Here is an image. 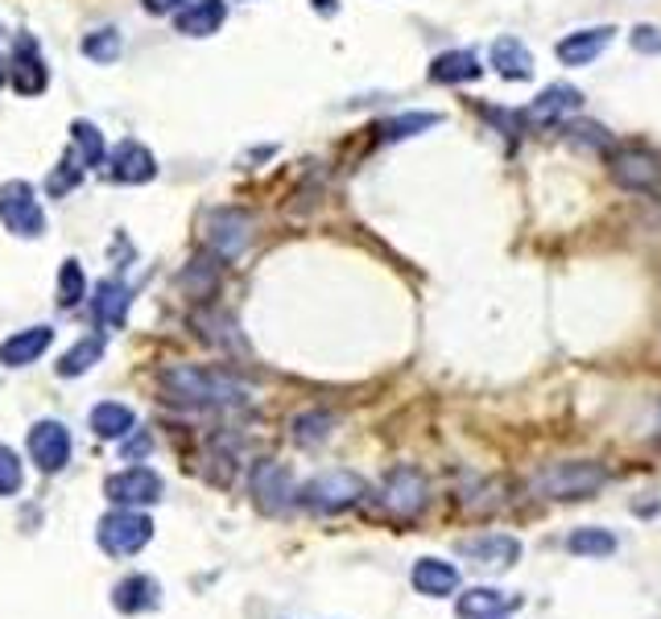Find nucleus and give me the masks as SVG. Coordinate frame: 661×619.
I'll return each instance as SVG.
<instances>
[{"instance_id": "nucleus-1", "label": "nucleus", "mask_w": 661, "mask_h": 619, "mask_svg": "<svg viewBox=\"0 0 661 619\" xmlns=\"http://www.w3.org/2000/svg\"><path fill=\"white\" fill-rule=\"evenodd\" d=\"M161 392L178 405H190V409H237V405L249 401V388L223 376L216 368H195V364H170L161 368L158 376Z\"/></svg>"}, {"instance_id": "nucleus-2", "label": "nucleus", "mask_w": 661, "mask_h": 619, "mask_svg": "<svg viewBox=\"0 0 661 619\" xmlns=\"http://www.w3.org/2000/svg\"><path fill=\"white\" fill-rule=\"evenodd\" d=\"M608 483V466L591 463V459H567V463H546L542 471H534V487L542 500H563V504H575V500H591L596 492H604Z\"/></svg>"}, {"instance_id": "nucleus-3", "label": "nucleus", "mask_w": 661, "mask_h": 619, "mask_svg": "<svg viewBox=\"0 0 661 619\" xmlns=\"http://www.w3.org/2000/svg\"><path fill=\"white\" fill-rule=\"evenodd\" d=\"M364 495H368V483L356 475V471H323L315 480L298 487V504L311 512H344V508H356Z\"/></svg>"}, {"instance_id": "nucleus-4", "label": "nucleus", "mask_w": 661, "mask_h": 619, "mask_svg": "<svg viewBox=\"0 0 661 619\" xmlns=\"http://www.w3.org/2000/svg\"><path fill=\"white\" fill-rule=\"evenodd\" d=\"M380 512L394 516V521H413L422 516L426 504H430V483L418 466H394L385 483H380Z\"/></svg>"}, {"instance_id": "nucleus-5", "label": "nucleus", "mask_w": 661, "mask_h": 619, "mask_svg": "<svg viewBox=\"0 0 661 619\" xmlns=\"http://www.w3.org/2000/svg\"><path fill=\"white\" fill-rule=\"evenodd\" d=\"M95 537H99V549L112 557H133L141 554L145 545L154 542V521L137 508H112L99 528H95Z\"/></svg>"}, {"instance_id": "nucleus-6", "label": "nucleus", "mask_w": 661, "mask_h": 619, "mask_svg": "<svg viewBox=\"0 0 661 619\" xmlns=\"http://www.w3.org/2000/svg\"><path fill=\"white\" fill-rule=\"evenodd\" d=\"M0 223L13 235H25V240H38L46 232V211H42L30 182L13 178V182L0 186Z\"/></svg>"}, {"instance_id": "nucleus-7", "label": "nucleus", "mask_w": 661, "mask_h": 619, "mask_svg": "<svg viewBox=\"0 0 661 619\" xmlns=\"http://www.w3.org/2000/svg\"><path fill=\"white\" fill-rule=\"evenodd\" d=\"M463 562H472L475 570H513L521 562V542L513 533H480V537H463L455 545Z\"/></svg>"}, {"instance_id": "nucleus-8", "label": "nucleus", "mask_w": 661, "mask_h": 619, "mask_svg": "<svg viewBox=\"0 0 661 619\" xmlns=\"http://www.w3.org/2000/svg\"><path fill=\"white\" fill-rule=\"evenodd\" d=\"M104 492H108V500L116 508H145V504H158L166 483H161V475L154 466H128V471L108 475Z\"/></svg>"}, {"instance_id": "nucleus-9", "label": "nucleus", "mask_w": 661, "mask_h": 619, "mask_svg": "<svg viewBox=\"0 0 661 619\" xmlns=\"http://www.w3.org/2000/svg\"><path fill=\"white\" fill-rule=\"evenodd\" d=\"M612 182L632 195H661V157L649 149H620L612 157Z\"/></svg>"}, {"instance_id": "nucleus-10", "label": "nucleus", "mask_w": 661, "mask_h": 619, "mask_svg": "<svg viewBox=\"0 0 661 619\" xmlns=\"http://www.w3.org/2000/svg\"><path fill=\"white\" fill-rule=\"evenodd\" d=\"M252 240V219L237 207H220V211H211L207 216V244L211 252L220 256V261H232L240 256Z\"/></svg>"}, {"instance_id": "nucleus-11", "label": "nucleus", "mask_w": 661, "mask_h": 619, "mask_svg": "<svg viewBox=\"0 0 661 619\" xmlns=\"http://www.w3.org/2000/svg\"><path fill=\"white\" fill-rule=\"evenodd\" d=\"M252 500H256V508L269 512V516H282L290 504H294V475L285 471L282 463H256L252 466Z\"/></svg>"}, {"instance_id": "nucleus-12", "label": "nucleus", "mask_w": 661, "mask_h": 619, "mask_svg": "<svg viewBox=\"0 0 661 619\" xmlns=\"http://www.w3.org/2000/svg\"><path fill=\"white\" fill-rule=\"evenodd\" d=\"M30 459L46 475H54V471H63L66 463H71V430H66L63 421H38L30 430Z\"/></svg>"}, {"instance_id": "nucleus-13", "label": "nucleus", "mask_w": 661, "mask_h": 619, "mask_svg": "<svg viewBox=\"0 0 661 619\" xmlns=\"http://www.w3.org/2000/svg\"><path fill=\"white\" fill-rule=\"evenodd\" d=\"M112 182L120 186H145L158 178V157L145 149L141 140H120L112 149Z\"/></svg>"}, {"instance_id": "nucleus-14", "label": "nucleus", "mask_w": 661, "mask_h": 619, "mask_svg": "<svg viewBox=\"0 0 661 619\" xmlns=\"http://www.w3.org/2000/svg\"><path fill=\"white\" fill-rule=\"evenodd\" d=\"M579 108H583L579 87H570V83H554V87H546V92L537 95L534 104L525 108V120L537 124V128H554V124H563Z\"/></svg>"}, {"instance_id": "nucleus-15", "label": "nucleus", "mask_w": 661, "mask_h": 619, "mask_svg": "<svg viewBox=\"0 0 661 619\" xmlns=\"http://www.w3.org/2000/svg\"><path fill=\"white\" fill-rule=\"evenodd\" d=\"M521 607V595H508V590L496 587H475L463 590L455 599V616L459 619H504L508 611Z\"/></svg>"}, {"instance_id": "nucleus-16", "label": "nucleus", "mask_w": 661, "mask_h": 619, "mask_svg": "<svg viewBox=\"0 0 661 619\" xmlns=\"http://www.w3.org/2000/svg\"><path fill=\"white\" fill-rule=\"evenodd\" d=\"M158 604H161V583L154 574H128L112 590V607L120 616H141V611H154Z\"/></svg>"}, {"instance_id": "nucleus-17", "label": "nucleus", "mask_w": 661, "mask_h": 619, "mask_svg": "<svg viewBox=\"0 0 661 619\" xmlns=\"http://www.w3.org/2000/svg\"><path fill=\"white\" fill-rule=\"evenodd\" d=\"M612 38H616L612 25L575 30V33H567L558 46H554V54H558V62H563V66H587V62H596L604 50L612 46Z\"/></svg>"}, {"instance_id": "nucleus-18", "label": "nucleus", "mask_w": 661, "mask_h": 619, "mask_svg": "<svg viewBox=\"0 0 661 619\" xmlns=\"http://www.w3.org/2000/svg\"><path fill=\"white\" fill-rule=\"evenodd\" d=\"M410 583L426 599H451L459 590V570L442 557H418L410 570Z\"/></svg>"}, {"instance_id": "nucleus-19", "label": "nucleus", "mask_w": 661, "mask_h": 619, "mask_svg": "<svg viewBox=\"0 0 661 619\" xmlns=\"http://www.w3.org/2000/svg\"><path fill=\"white\" fill-rule=\"evenodd\" d=\"M13 87L17 95H42L50 87V71L42 54H38V42L30 33L17 38V59H13Z\"/></svg>"}, {"instance_id": "nucleus-20", "label": "nucleus", "mask_w": 661, "mask_h": 619, "mask_svg": "<svg viewBox=\"0 0 661 619\" xmlns=\"http://www.w3.org/2000/svg\"><path fill=\"white\" fill-rule=\"evenodd\" d=\"M54 343V331L50 326H30V331H17L13 339L0 343V364L4 368H30L50 352Z\"/></svg>"}, {"instance_id": "nucleus-21", "label": "nucleus", "mask_w": 661, "mask_h": 619, "mask_svg": "<svg viewBox=\"0 0 661 619\" xmlns=\"http://www.w3.org/2000/svg\"><path fill=\"white\" fill-rule=\"evenodd\" d=\"M128 306H133V290H128L125 281L104 277L99 285H95L92 310H95V318H99V326H112V331H116V326H125Z\"/></svg>"}, {"instance_id": "nucleus-22", "label": "nucleus", "mask_w": 661, "mask_h": 619, "mask_svg": "<svg viewBox=\"0 0 661 619\" xmlns=\"http://www.w3.org/2000/svg\"><path fill=\"white\" fill-rule=\"evenodd\" d=\"M223 21H228L223 0H190L178 13V33L182 38H211V33H220Z\"/></svg>"}, {"instance_id": "nucleus-23", "label": "nucleus", "mask_w": 661, "mask_h": 619, "mask_svg": "<svg viewBox=\"0 0 661 619\" xmlns=\"http://www.w3.org/2000/svg\"><path fill=\"white\" fill-rule=\"evenodd\" d=\"M492 66L508 83H525L534 75V54H529V46H521L517 38H496L492 42Z\"/></svg>"}, {"instance_id": "nucleus-24", "label": "nucleus", "mask_w": 661, "mask_h": 619, "mask_svg": "<svg viewBox=\"0 0 661 619\" xmlns=\"http://www.w3.org/2000/svg\"><path fill=\"white\" fill-rule=\"evenodd\" d=\"M133 426H137V413L120 401H99L92 409V433L95 438H104V442H120V438H128Z\"/></svg>"}, {"instance_id": "nucleus-25", "label": "nucleus", "mask_w": 661, "mask_h": 619, "mask_svg": "<svg viewBox=\"0 0 661 619\" xmlns=\"http://www.w3.org/2000/svg\"><path fill=\"white\" fill-rule=\"evenodd\" d=\"M480 75H484V66H480L472 50H447V54L430 62V78L434 83H472Z\"/></svg>"}, {"instance_id": "nucleus-26", "label": "nucleus", "mask_w": 661, "mask_h": 619, "mask_svg": "<svg viewBox=\"0 0 661 619\" xmlns=\"http://www.w3.org/2000/svg\"><path fill=\"white\" fill-rule=\"evenodd\" d=\"M99 359H104V335H83V339L59 359V376L75 380V376H83V371H92Z\"/></svg>"}, {"instance_id": "nucleus-27", "label": "nucleus", "mask_w": 661, "mask_h": 619, "mask_svg": "<svg viewBox=\"0 0 661 619\" xmlns=\"http://www.w3.org/2000/svg\"><path fill=\"white\" fill-rule=\"evenodd\" d=\"M330 430H335V418H330L327 409L318 413V409H311V413H302V418H294V426H290V438L298 442V447H318V442H327Z\"/></svg>"}, {"instance_id": "nucleus-28", "label": "nucleus", "mask_w": 661, "mask_h": 619, "mask_svg": "<svg viewBox=\"0 0 661 619\" xmlns=\"http://www.w3.org/2000/svg\"><path fill=\"white\" fill-rule=\"evenodd\" d=\"M567 549L575 557H612L616 554V537L608 528H575L567 537Z\"/></svg>"}, {"instance_id": "nucleus-29", "label": "nucleus", "mask_w": 661, "mask_h": 619, "mask_svg": "<svg viewBox=\"0 0 661 619\" xmlns=\"http://www.w3.org/2000/svg\"><path fill=\"white\" fill-rule=\"evenodd\" d=\"M71 140H75V149H71V154L83 161V170L104 166V137H99V128H95V124L75 120L71 124Z\"/></svg>"}, {"instance_id": "nucleus-30", "label": "nucleus", "mask_w": 661, "mask_h": 619, "mask_svg": "<svg viewBox=\"0 0 661 619\" xmlns=\"http://www.w3.org/2000/svg\"><path fill=\"white\" fill-rule=\"evenodd\" d=\"M120 50H125V42H120V33L116 30H92L87 38H83V54L92 62H99V66H108V62L120 59Z\"/></svg>"}, {"instance_id": "nucleus-31", "label": "nucleus", "mask_w": 661, "mask_h": 619, "mask_svg": "<svg viewBox=\"0 0 661 619\" xmlns=\"http://www.w3.org/2000/svg\"><path fill=\"white\" fill-rule=\"evenodd\" d=\"M87 297V277H83L80 261H63V273H59V302L66 310H75Z\"/></svg>"}, {"instance_id": "nucleus-32", "label": "nucleus", "mask_w": 661, "mask_h": 619, "mask_svg": "<svg viewBox=\"0 0 661 619\" xmlns=\"http://www.w3.org/2000/svg\"><path fill=\"white\" fill-rule=\"evenodd\" d=\"M434 124H439V116H434V112H410V116H397V120L385 124V128H380V137H385V140H406V137H413V133L434 128Z\"/></svg>"}, {"instance_id": "nucleus-33", "label": "nucleus", "mask_w": 661, "mask_h": 619, "mask_svg": "<svg viewBox=\"0 0 661 619\" xmlns=\"http://www.w3.org/2000/svg\"><path fill=\"white\" fill-rule=\"evenodd\" d=\"M80 178H83V161L75 154H66L59 166H54V174L46 178V190L54 195V199H63L66 190H75L80 186Z\"/></svg>"}, {"instance_id": "nucleus-34", "label": "nucleus", "mask_w": 661, "mask_h": 619, "mask_svg": "<svg viewBox=\"0 0 661 619\" xmlns=\"http://www.w3.org/2000/svg\"><path fill=\"white\" fill-rule=\"evenodd\" d=\"M21 480H25V471H21L17 450H9L0 442V495H17L21 492Z\"/></svg>"}, {"instance_id": "nucleus-35", "label": "nucleus", "mask_w": 661, "mask_h": 619, "mask_svg": "<svg viewBox=\"0 0 661 619\" xmlns=\"http://www.w3.org/2000/svg\"><path fill=\"white\" fill-rule=\"evenodd\" d=\"M570 140H583V145H596V149H608L612 137H608V128H599V124H570L567 128Z\"/></svg>"}, {"instance_id": "nucleus-36", "label": "nucleus", "mask_w": 661, "mask_h": 619, "mask_svg": "<svg viewBox=\"0 0 661 619\" xmlns=\"http://www.w3.org/2000/svg\"><path fill=\"white\" fill-rule=\"evenodd\" d=\"M632 46L641 50V54H661V30H653V25H637V30H632Z\"/></svg>"}, {"instance_id": "nucleus-37", "label": "nucleus", "mask_w": 661, "mask_h": 619, "mask_svg": "<svg viewBox=\"0 0 661 619\" xmlns=\"http://www.w3.org/2000/svg\"><path fill=\"white\" fill-rule=\"evenodd\" d=\"M187 0H145V13H154V17H166V13H178Z\"/></svg>"}, {"instance_id": "nucleus-38", "label": "nucleus", "mask_w": 661, "mask_h": 619, "mask_svg": "<svg viewBox=\"0 0 661 619\" xmlns=\"http://www.w3.org/2000/svg\"><path fill=\"white\" fill-rule=\"evenodd\" d=\"M154 447V442H149V438H133V442H128L125 447V454H133V459H137V454H145V450Z\"/></svg>"}, {"instance_id": "nucleus-39", "label": "nucleus", "mask_w": 661, "mask_h": 619, "mask_svg": "<svg viewBox=\"0 0 661 619\" xmlns=\"http://www.w3.org/2000/svg\"><path fill=\"white\" fill-rule=\"evenodd\" d=\"M318 13H335V0H315Z\"/></svg>"}, {"instance_id": "nucleus-40", "label": "nucleus", "mask_w": 661, "mask_h": 619, "mask_svg": "<svg viewBox=\"0 0 661 619\" xmlns=\"http://www.w3.org/2000/svg\"><path fill=\"white\" fill-rule=\"evenodd\" d=\"M4 75H9V62L0 59V83H4Z\"/></svg>"}, {"instance_id": "nucleus-41", "label": "nucleus", "mask_w": 661, "mask_h": 619, "mask_svg": "<svg viewBox=\"0 0 661 619\" xmlns=\"http://www.w3.org/2000/svg\"><path fill=\"white\" fill-rule=\"evenodd\" d=\"M0 38H4V21H0Z\"/></svg>"}]
</instances>
